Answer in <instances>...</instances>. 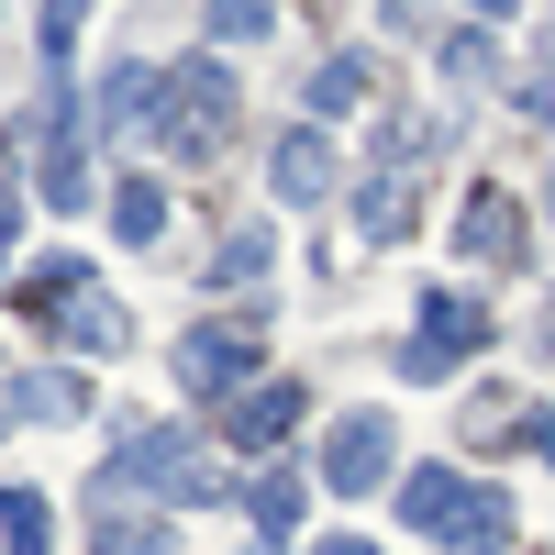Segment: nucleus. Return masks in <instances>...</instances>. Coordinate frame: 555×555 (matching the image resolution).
<instances>
[{"instance_id":"nucleus-1","label":"nucleus","mask_w":555,"mask_h":555,"mask_svg":"<svg viewBox=\"0 0 555 555\" xmlns=\"http://www.w3.org/2000/svg\"><path fill=\"white\" fill-rule=\"evenodd\" d=\"M12 311H23V322H56V334H67L78 356H122V334H133V322H122V300L101 289V278H89V256L34 267L23 289H12Z\"/></svg>"},{"instance_id":"nucleus-2","label":"nucleus","mask_w":555,"mask_h":555,"mask_svg":"<svg viewBox=\"0 0 555 555\" xmlns=\"http://www.w3.org/2000/svg\"><path fill=\"white\" fill-rule=\"evenodd\" d=\"M101 489H112V500H122V489H178V500H201L211 467H201V444H190V434H133V444H112Z\"/></svg>"},{"instance_id":"nucleus-3","label":"nucleus","mask_w":555,"mask_h":555,"mask_svg":"<svg viewBox=\"0 0 555 555\" xmlns=\"http://www.w3.org/2000/svg\"><path fill=\"white\" fill-rule=\"evenodd\" d=\"M478 345H489V311L455 300V289H423V345H400V378H444V366L478 356Z\"/></svg>"},{"instance_id":"nucleus-4","label":"nucleus","mask_w":555,"mask_h":555,"mask_svg":"<svg viewBox=\"0 0 555 555\" xmlns=\"http://www.w3.org/2000/svg\"><path fill=\"white\" fill-rule=\"evenodd\" d=\"M389 467H400L389 423H378V411H345V423H334V444H322V478H334L345 500H366V489H378Z\"/></svg>"},{"instance_id":"nucleus-5","label":"nucleus","mask_w":555,"mask_h":555,"mask_svg":"<svg viewBox=\"0 0 555 555\" xmlns=\"http://www.w3.org/2000/svg\"><path fill=\"white\" fill-rule=\"evenodd\" d=\"M455 245H467L478 267H522V201H512V190H467V211H455Z\"/></svg>"},{"instance_id":"nucleus-6","label":"nucleus","mask_w":555,"mask_h":555,"mask_svg":"<svg viewBox=\"0 0 555 555\" xmlns=\"http://www.w3.org/2000/svg\"><path fill=\"white\" fill-rule=\"evenodd\" d=\"M300 423H311V389H300V378H267V389H245V400H234V423H222V434L267 455V444H289Z\"/></svg>"},{"instance_id":"nucleus-7","label":"nucleus","mask_w":555,"mask_h":555,"mask_svg":"<svg viewBox=\"0 0 555 555\" xmlns=\"http://www.w3.org/2000/svg\"><path fill=\"white\" fill-rule=\"evenodd\" d=\"M245 378H256V334H190V345H178V389L222 400V389H245Z\"/></svg>"},{"instance_id":"nucleus-8","label":"nucleus","mask_w":555,"mask_h":555,"mask_svg":"<svg viewBox=\"0 0 555 555\" xmlns=\"http://www.w3.org/2000/svg\"><path fill=\"white\" fill-rule=\"evenodd\" d=\"M222 122H234V67H178V145H211Z\"/></svg>"},{"instance_id":"nucleus-9","label":"nucleus","mask_w":555,"mask_h":555,"mask_svg":"<svg viewBox=\"0 0 555 555\" xmlns=\"http://www.w3.org/2000/svg\"><path fill=\"white\" fill-rule=\"evenodd\" d=\"M400 512L423 522V533H444V544H455V533H467V512H478V489L455 478V467H411V489H400Z\"/></svg>"},{"instance_id":"nucleus-10","label":"nucleus","mask_w":555,"mask_h":555,"mask_svg":"<svg viewBox=\"0 0 555 555\" xmlns=\"http://www.w3.org/2000/svg\"><path fill=\"white\" fill-rule=\"evenodd\" d=\"M156 101H167L156 67H112V78H101V133H112V145H145V133H156Z\"/></svg>"},{"instance_id":"nucleus-11","label":"nucleus","mask_w":555,"mask_h":555,"mask_svg":"<svg viewBox=\"0 0 555 555\" xmlns=\"http://www.w3.org/2000/svg\"><path fill=\"white\" fill-rule=\"evenodd\" d=\"M267 190H278V201H322V190H334V145H322L311 122H300V133H278V156H267Z\"/></svg>"},{"instance_id":"nucleus-12","label":"nucleus","mask_w":555,"mask_h":555,"mask_svg":"<svg viewBox=\"0 0 555 555\" xmlns=\"http://www.w3.org/2000/svg\"><path fill=\"white\" fill-rule=\"evenodd\" d=\"M89 555H178V533H167V522H145L133 500H112V489H101V512H89Z\"/></svg>"},{"instance_id":"nucleus-13","label":"nucleus","mask_w":555,"mask_h":555,"mask_svg":"<svg viewBox=\"0 0 555 555\" xmlns=\"http://www.w3.org/2000/svg\"><path fill=\"white\" fill-rule=\"evenodd\" d=\"M12 411H23V423H78V411H89V378H67V366H23V378H12Z\"/></svg>"},{"instance_id":"nucleus-14","label":"nucleus","mask_w":555,"mask_h":555,"mask_svg":"<svg viewBox=\"0 0 555 555\" xmlns=\"http://www.w3.org/2000/svg\"><path fill=\"white\" fill-rule=\"evenodd\" d=\"M112 234L122 245H156L167 234V190H156V178H112Z\"/></svg>"},{"instance_id":"nucleus-15","label":"nucleus","mask_w":555,"mask_h":555,"mask_svg":"<svg viewBox=\"0 0 555 555\" xmlns=\"http://www.w3.org/2000/svg\"><path fill=\"white\" fill-rule=\"evenodd\" d=\"M245 512H256V533H289V522L311 512V478H300V467H267V478L245 489Z\"/></svg>"},{"instance_id":"nucleus-16","label":"nucleus","mask_w":555,"mask_h":555,"mask_svg":"<svg viewBox=\"0 0 555 555\" xmlns=\"http://www.w3.org/2000/svg\"><path fill=\"white\" fill-rule=\"evenodd\" d=\"M356 234H366V245H400V234H411V190H400V178L356 190Z\"/></svg>"},{"instance_id":"nucleus-17","label":"nucleus","mask_w":555,"mask_h":555,"mask_svg":"<svg viewBox=\"0 0 555 555\" xmlns=\"http://www.w3.org/2000/svg\"><path fill=\"white\" fill-rule=\"evenodd\" d=\"M0 544H12V555H44V544H56V522H44L34 489H0Z\"/></svg>"},{"instance_id":"nucleus-18","label":"nucleus","mask_w":555,"mask_h":555,"mask_svg":"<svg viewBox=\"0 0 555 555\" xmlns=\"http://www.w3.org/2000/svg\"><path fill=\"white\" fill-rule=\"evenodd\" d=\"M455 555H512V500H500V489H478V512H467V533H455Z\"/></svg>"},{"instance_id":"nucleus-19","label":"nucleus","mask_w":555,"mask_h":555,"mask_svg":"<svg viewBox=\"0 0 555 555\" xmlns=\"http://www.w3.org/2000/svg\"><path fill=\"white\" fill-rule=\"evenodd\" d=\"M201 23H211V44H256V34L278 23V0H211Z\"/></svg>"},{"instance_id":"nucleus-20","label":"nucleus","mask_w":555,"mask_h":555,"mask_svg":"<svg viewBox=\"0 0 555 555\" xmlns=\"http://www.w3.org/2000/svg\"><path fill=\"white\" fill-rule=\"evenodd\" d=\"M366 101V56H334V67H311V112H356Z\"/></svg>"},{"instance_id":"nucleus-21","label":"nucleus","mask_w":555,"mask_h":555,"mask_svg":"<svg viewBox=\"0 0 555 555\" xmlns=\"http://www.w3.org/2000/svg\"><path fill=\"white\" fill-rule=\"evenodd\" d=\"M78 34H89V0H44V67H67Z\"/></svg>"},{"instance_id":"nucleus-22","label":"nucleus","mask_w":555,"mask_h":555,"mask_svg":"<svg viewBox=\"0 0 555 555\" xmlns=\"http://www.w3.org/2000/svg\"><path fill=\"white\" fill-rule=\"evenodd\" d=\"M489 67H500V44H489V34H444V78H455V89H478Z\"/></svg>"},{"instance_id":"nucleus-23","label":"nucleus","mask_w":555,"mask_h":555,"mask_svg":"<svg viewBox=\"0 0 555 555\" xmlns=\"http://www.w3.org/2000/svg\"><path fill=\"white\" fill-rule=\"evenodd\" d=\"M245 278H267V234H234L211 256V289H245Z\"/></svg>"},{"instance_id":"nucleus-24","label":"nucleus","mask_w":555,"mask_h":555,"mask_svg":"<svg viewBox=\"0 0 555 555\" xmlns=\"http://www.w3.org/2000/svg\"><path fill=\"white\" fill-rule=\"evenodd\" d=\"M12 234H23V190H0V256H12Z\"/></svg>"},{"instance_id":"nucleus-25","label":"nucleus","mask_w":555,"mask_h":555,"mask_svg":"<svg viewBox=\"0 0 555 555\" xmlns=\"http://www.w3.org/2000/svg\"><path fill=\"white\" fill-rule=\"evenodd\" d=\"M378 12H389V23H423V12H434V0H378Z\"/></svg>"},{"instance_id":"nucleus-26","label":"nucleus","mask_w":555,"mask_h":555,"mask_svg":"<svg viewBox=\"0 0 555 555\" xmlns=\"http://www.w3.org/2000/svg\"><path fill=\"white\" fill-rule=\"evenodd\" d=\"M533 455H544V467H555V411H544V423H533Z\"/></svg>"},{"instance_id":"nucleus-27","label":"nucleus","mask_w":555,"mask_h":555,"mask_svg":"<svg viewBox=\"0 0 555 555\" xmlns=\"http://www.w3.org/2000/svg\"><path fill=\"white\" fill-rule=\"evenodd\" d=\"M322 555H378V544H366V533H334V544H322Z\"/></svg>"},{"instance_id":"nucleus-28","label":"nucleus","mask_w":555,"mask_h":555,"mask_svg":"<svg viewBox=\"0 0 555 555\" xmlns=\"http://www.w3.org/2000/svg\"><path fill=\"white\" fill-rule=\"evenodd\" d=\"M533 112H544V122H555V78H544V89H533Z\"/></svg>"},{"instance_id":"nucleus-29","label":"nucleus","mask_w":555,"mask_h":555,"mask_svg":"<svg viewBox=\"0 0 555 555\" xmlns=\"http://www.w3.org/2000/svg\"><path fill=\"white\" fill-rule=\"evenodd\" d=\"M478 12H512V0H478Z\"/></svg>"}]
</instances>
